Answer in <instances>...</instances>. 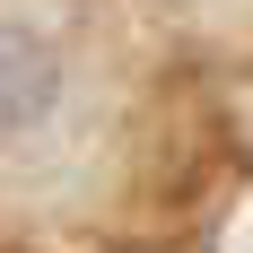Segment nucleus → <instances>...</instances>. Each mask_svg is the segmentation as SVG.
Masks as SVG:
<instances>
[{
  "mask_svg": "<svg viewBox=\"0 0 253 253\" xmlns=\"http://www.w3.org/2000/svg\"><path fill=\"white\" fill-rule=\"evenodd\" d=\"M61 105V44L26 18H0V140L35 131Z\"/></svg>",
  "mask_w": 253,
  "mask_h": 253,
  "instance_id": "obj_1",
  "label": "nucleus"
}]
</instances>
